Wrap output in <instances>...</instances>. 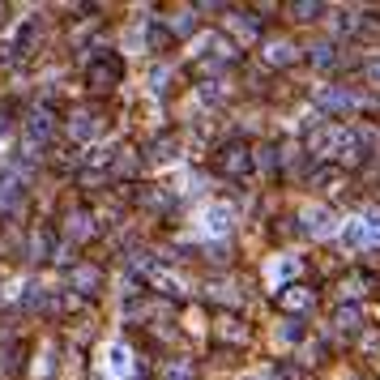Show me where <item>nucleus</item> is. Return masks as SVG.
<instances>
[{
  "label": "nucleus",
  "instance_id": "1",
  "mask_svg": "<svg viewBox=\"0 0 380 380\" xmlns=\"http://www.w3.org/2000/svg\"><path fill=\"white\" fill-rule=\"evenodd\" d=\"M248 167H252V154H248V145H240V141L223 145L218 158H214V171H223V176H244Z\"/></svg>",
  "mask_w": 380,
  "mask_h": 380
},
{
  "label": "nucleus",
  "instance_id": "2",
  "mask_svg": "<svg viewBox=\"0 0 380 380\" xmlns=\"http://www.w3.org/2000/svg\"><path fill=\"white\" fill-rule=\"evenodd\" d=\"M278 303H282L287 312H303V308H312V303H316V295H312L308 287H295V282H291V287H282V291H278Z\"/></svg>",
  "mask_w": 380,
  "mask_h": 380
},
{
  "label": "nucleus",
  "instance_id": "3",
  "mask_svg": "<svg viewBox=\"0 0 380 380\" xmlns=\"http://www.w3.org/2000/svg\"><path fill=\"white\" fill-rule=\"evenodd\" d=\"M303 231H312V235H329V231H334V214L325 209V205L303 209Z\"/></svg>",
  "mask_w": 380,
  "mask_h": 380
},
{
  "label": "nucleus",
  "instance_id": "4",
  "mask_svg": "<svg viewBox=\"0 0 380 380\" xmlns=\"http://www.w3.org/2000/svg\"><path fill=\"white\" fill-rule=\"evenodd\" d=\"M350 103H355L350 90H320V94H316V107H320V112H346Z\"/></svg>",
  "mask_w": 380,
  "mask_h": 380
},
{
  "label": "nucleus",
  "instance_id": "5",
  "mask_svg": "<svg viewBox=\"0 0 380 380\" xmlns=\"http://www.w3.org/2000/svg\"><path fill=\"white\" fill-rule=\"evenodd\" d=\"M205 227H209L214 235H223V231H231V209H227V205H214V209L205 214Z\"/></svg>",
  "mask_w": 380,
  "mask_h": 380
},
{
  "label": "nucleus",
  "instance_id": "6",
  "mask_svg": "<svg viewBox=\"0 0 380 380\" xmlns=\"http://www.w3.org/2000/svg\"><path fill=\"white\" fill-rule=\"evenodd\" d=\"M265 60H269V65H291V60H295V47H291V43H269Z\"/></svg>",
  "mask_w": 380,
  "mask_h": 380
},
{
  "label": "nucleus",
  "instance_id": "7",
  "mask_svg": "<svg viewBox=\"0 0 380 380\" xmlns=\"http://www.w3.org/2000/svg\"><path fill=\"white\" fill-rule=\"evenodd\" d=\"M342 244H350V248H363V244H367V223H346V231H342Z\"/></svg>",
  "mask_w": 380,
  "mask_h": 380
},
{
  "label": "nucleus",
  "instance_id": "8",
  "mask_svg": "<svg viewBox=\"0 0 380 380\" xmlns=\"http://www.w3.org/2000/svg\"><path fill=\"white\" fill-rule=\"evenodd\" d=\"M359 320H363V316H359V308H342L334 325H338V329H342V334H355V329H359Z\"/></svg>",
  "mask_w": 380,
  "mask_h": 380
},
{
  "label": "nucleus",
  "instance_id": "9",
  "mask_svg": "<svg viewBox=\"0 0 380 380\" xmlns=\"http://www.w3.org/2000/svg\"><path fill=\"white\" fill-rule=\"evenodd\" d=\"M295 269H299L295 261H274V265H269V278H274V282L282 278V282H287V278H295Z\"/></svg>",
  "mask_w": 380,
  "mask_h": 380
},
{
  "label": "nucleus",
  "instance_id": "10",
  "mask_svg": "<svg viewBox=\"0 0 380 380\" xmlns=\"http://www.w3.org/2000/svg\"><path fill=\"white\" fill-rule=\"evenodd\" d=\"M312 60H316L320 69H329V65H334V43H316V47H312Z\"/></svg>",
  "mask_w": 380,
  "mask_h": 380
},
{
  "label": "nucleus",
  "instance_id": "11",
  "mask_svg": "<svg viewBox=\"0 0 380 380\" xmlns=\"http://www.w3.org/2000/svg\"><path fill=\"white\" fill-rule=\"evenodd\" d=\"M235 30H240L244 39H252V34H256V18H252V13H240V18H235Z\"/></svg>",
  "mask_w": 380,
  "mask_h": 380
},
{
  "label": "nucleus",
  "instance_id": "12",
  "mask_svg": "<svg viewBox=\"0 0 380 380\" xmlns=\"http://www.w3.org/2000/svg\"><path fill=\"white\" fill-rule=\"evenodd\" d=\"M256 162H261L265 171H274V167H278V150H274V145H261V158H256Z\"/></svg>",
  "mask_w": 380,
  "mask_h": 380
},
{
  "label": "nucleus",
  "instance_id": "13",
  "mask_svg": "<svg viewBox=\"0 0 380 380\" xmlns=\"http://www.w3.org/2000/svg\"><path fill=\"white\" fill-rule=\"evenodd\" d=\"M218 334H223V338H231V342H235V338H244V329H240V320H235V316H223V329H218Z\"/></svg>",
  "mask_w": 380,
  "mask_h": 380
},
{
  "label": "nucleus",
  "instance_id": "14",
  "mask_svg": "<svg viewBox=\"0 0 380 380\" xmlns=\"http://www.w3.org/2000/svg\"><path fill=\"white\" fill-rule=\"evenodd\" d=\"M291 13H295V22H312L320 13V5H291Z\"/></svg>",
  "mask_w": 380,
  "mask_h": 380
},
{
  "label": "nucleus",
  "instance_id": "15",
  "mask_svg": "<svg viewBox=\"0 0 380 380\" xmlns=\"http://www.w3.org/2000/svg\"><path fill=\"white\" fill-rule=\"evenodd\" d=\"M367 240H380V209L367 214Z\"/></svg>",
  "mask_w": 380,
  "mask_h": 380
},
{
  "label": "nucleus",
  "instance_id": "16",
  "mask_svg": "<svg viewBox=\"0 0 380 380\" xmlns=\"http://www.w3.org/2000/svg\"><path fill=\"white\" fill-rule=\"evenodd\" d=\"M192 26H197V22H192V13H180V22H171V30H176V34H188Z\"/></svg>",
  "mask_w": 380,
  "mask_h": 380
},
{
  "label": "nucleus",
  "instance_id": "17",
  "mask_svg": "<svg viewBox=\"0 0 380 380\" xmlns=\"http://www.w3.org/2000/svg\"><path fill=\"white\" fill-rule=\"evenodd\" d=\"M372 77H376V81H380V65H372Z\"/></svg>",
  "mask_w": 380,
  "mask_h": 380
}]
</instances>
